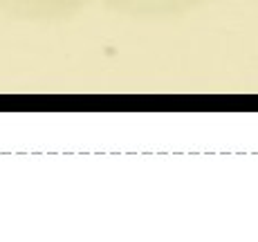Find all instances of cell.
<instances>
[{
	"mask_svg": "<svg viewBox=\"0 0 258 242\" xmlns=\"http://www.w3.org/2000/svg\"><path fill=\"white\" fill-rule=\"evenodd\" d=\"M106 9L131 18H168L182 16L211 0H99Z\"/></svg>",
	"mask_w": 258,
	"mask_h": 242,
	"instance_id": "cell-1",
	"label": "cell"
},
{
	"mask_svg": "<svg viewBox=\"0 0 258 242\" xmlns=\"http://www.w3.org/2000/svg\"><path fill=\"white\" fill-rule=\"evenodd\" d=\"M88 3L90 0H0L5 9L23 18H68Z\"/></svg>",
	"mask_w": 258,
	"mask_h": 242,
	"instance_id": "cell-2",
	"label": "cell"
}]
</instances>
